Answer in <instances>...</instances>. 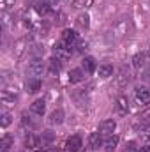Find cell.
Here are the masks:
<instances>
[{
    "instance_id": "cell-1",
    "label": "cell",
    "mask_w": 150,
    "mask_h": 152,
    "mask_svg": "<svg viewBox=\"0 0 150 152\" xmlns=\"http://www.w3.org/2000/svg\"><path fill=\"white\" fill-rule=\"evenodd\" d=\"M46 71V66H44V62L41 60V58H36V60H32L30 62V66H28V69H27V73L30 76H34V78H37V76H42V73Z\"/></svg>"
},
{
    "instance_id": "cell-2",
    "label": "cell",
    "mask_w": 150,
    "mask_h": 152,
    "mask_svg": "<svg viewBox=\"0 0 150 152\" xmlns=\"http://www.w3.org/2000/svg\"><path fill=\"white\" fill-rule=\"evenodd\" d=\"M115 129H117V122L113 118H106V120H103L99 124V133L103 136H111L113 133H115Z\"/></svg>"
},
{
    "instance_id": "cell-3",
    "label": "cell",
    "mask_w": 150,
    "mask_h": 152,
    "mask_svg": "<svg viewBox=\"0 0 150 152\" xmlns=\"http://www.w3.org/2000/svg\"><path fill=\"white\" fill-rule=\"evenodd\" d=\"M66 147H67V151L69 152H79L81 151V147H83V142H81V138L79 136H71L67 142H66Z\"/></svg>"
},
{
    "instance_id": "cell-4",
    "label": "cell",
    "mask_w": 150,
    "mask_h": 152,
    "mask_svg": "<svg viewBox=\"0 0 150 152\" xmlns=\"http://www.w3.org/2000/svg\"><path fill=\"white\" fill-rule=\"evenodd\" d=\"M76 41H78V34H76V30L66 28V30L62 32V42H66L67 46H73Z\"/></svg>"
},
{
    "instance_id": "cell-5",
    "label": "cell",
    "mask_w": 150,
    "mask_h": 152,
    "mask_svg": "<svg viewBox=\"0 0 150 152\" xmlns=\"http://www.w3.org/2000/svg\"><path fill=\"white\" fill-rule=\"evenodd\" d=\"M101 145H103V134H101V133H92V134L88 136V147H90L92 151H97Z\"/></svg>"
},
{
    "instance_id": "cell-6",
    "label": "cell",
    "mask_w": 150,
    "mask_h": 152,
    "mask_svg": "<svg viewBox=\"0 0 150 152\" xmlns=\"http://www.w3.org/2000/svg\"><path fill=\"white\" fill-rule=\"evenodd\" d=\"M136 99H138L141 104H149L150 103V90L147 88V87L136 88Z\"/></svg>"
},
{
    "instance_id": "cell-7",
    "label": "cell",
    "mask_w": 150,
    "mask_h": 152,
    "mask_svg": "<svg viewBox=\"0 0 150 152\" xmlns=\"http://www.w3.org/2000/svg\"><path fill=\"white\" fill-rule=\"evenodd\" d=\"M30 110H32V113H36V115H44V112H46V101L44 99L34 101L30 104Z\"/></svg>"
},
{
    "instance_id": "cell-8",
    "label": "cell",
    "mask_w": 150,
    "mask_h": 152,
    "mask_svg": "<svg viewBox=\"0 0 150 152\" xmlns=\"http://www.w3.org/2000/svg\"><path fill=\"white\" fill-rule=\"evenodd\" d=\"M25 46H27V39H18V41L14 42V50H12V53H14L16 58H20V57L25 53V50H27Z\"/></svg>"
},
{
    "instance_id": "cell-9",
    "label": "cell",
    "mask_w": 150,
    "mask_h": 152,
    "mask_svg": "<svg viewBox=\"0 0 150 152\" xmlns=\"http://www.w3.org/2000/svg\"><path fill=\"white\" fill-rule=\"evenodd\" d=\"M85 80V71L83 69H71L69 71V81L71 83H79Z\"/></svg>"
},
{
    "instance_id": "cell-10",
    "label": "cell",
    "mask_w": 150,
    "mask_h": 152,
    "mask_svg": "<svg viewBox=\"0 0 150 152\" xmlns=\"http://www.w3.org/2000/svg\"><path fill=\"white\" fill-rule=\"evenodd\" d=\"M103 145H104V151L106 152H113L115 149H117V145H118V136H115V134L108 136L106 142H104Z\"/></svg>"
},
{
    "instance_id": "cell-11",
    "label": "cell",
    "mask_w": 150,
    "mask_h": 152,
    "mask_svg": "<svg viewBox=\"0 0 150 152\" xmlns=\"http://www.w3.org/2000/svg\"><path fill=\"white\" fill-rule=\"evenodd\" d=\"M39 90H41V80L39 78H32L27 81V92L28 94H36Z\"/></svg>"
},
{
    "instance_id": "cell-12",
    "label": "cell",
    "mask_w": 150,
    "mask_h": 152,
    "mask_svg": "<svg viewBox=\"0 0 150 152\" xmlns=\"http://www.w3.org/2000/svg\"><path fill=\"white\" fill-rule=\"evenodd\" d=\"M36 11H37L41 16H46V14H50V12H51V4H50L48 0H44V2H37Z\"/></svg>"
},
{
    "instance_id": "cell-13",
    "label": "cell",
    "mask_w": 150,
    "mask_h": 152,
    "mask_svg": "<svg viewBox=\"0 0 150 152\" xmlns=\"http://www.w3.org/2000/svg\"><path fill=\"white\" fill-rule=\"evenodd\" d=\"M95 58H92V57H85L83 58V71L85 73H94L95 71Z\"/></svg>"
},
{
    "instance_id": "cell-14",
    "label": "cell",
    "mask_w": 150,
    "mask_h": 152,
    "mask_svg": "<svg viewBox=\"0 0 150 152\" xmlns=\"http://www.w3.org/2000/svg\"><path fill=\"white\" fill-rule=\"evenodd\" d=\"M117 110H118V113H127V110H129V101H127V97H124V96L117 97Z\"/></svg>"
},
{
    "instance_id": "cell-15",
    "label": "cell",
    "mask_w": 150,
    "mask_h": 152,
    "mask_svg": "<svg viewBox=\"0 0 150 152\" xmlns=\"http://www.w3.org/2000/svg\"><path fill=\"white\" fill-rule=\"evenodd\" d=\"M60 69H62V62H60L58 58H51V60H50V69H48V73L51 76H55V75L60 73Z\"/></svg>"
},
{
    "instance_id": "cell-16",
    "label": "cell",
    "mask_w": 150,
    "mask_h": 152,
    "mask_svg": "<svg viewBox=\"0 0 150 152\" xmlns=\"http://www.w3.org/2000/svg\"><path fill=\"white\" fill-rule=\"evenodd\" d=\"M129 80H131L129 71H127L125 67H122V69L118 71V76H117V81H118V85H125V83H129Z\"/></svg>"
},
{
    "instance_id": "cell-17",
    "label": "cell",
    "mask_w": 150,
    "mask_h": 152,
    "mask_svg": "<svg viewBox=\"0 0 150 152\" xmlns=\"http://www.w3.org/2000/svg\"><path fill=\"white\" fill-rule=\"evenodd\" d=\"M111 75H113V66H110V64L99 66V76L101 78H110Z\"/></svg>"
},
{
    "instance_id": "cell-18",
    "label": "cell",
    "mask_w": 150,
    "mask_h": 152,
    "mask_svg": "<svg viewBox=\"0 0 150 152\" xmlns=\"http://www.w3.org/2000/svg\"><path fill=\"white\" fill-rule=\"evenodd\" d=\"M51 142H53V133L51 131H44L42 136H41V149L42 147H48Z\"/></svg>"
},
{
    "instance_id": "cell-19",
    "label": "cell",
    "mask_w": 150,
    "mask_h": 152,
    "mask_svg": "<svg viewBox=\"0 0 150 152\" xmlns=\"http://www.w3.org/2000/svg\"><path fill=\"white\" fill-rule=\"evenodd\" d=\"M133 66H134L136 69H141V67L145 66V55H143V53L134 55V57H133Z\"/></svg>"
},
{
    "instance_id": "cell-20",
    "label": "cell",
    "mask_w": 150,
    "mask_h": 152,
    "mask_svg": "<svg viewBox=\"0 0 150 152\" xmlns=\"http://www.w3.org/2000/svg\"><path fill=\"white\" fill-rule=\"evenodd\" d=\"M50 120H51V124H62V120H64V112H62V110H55L53 113L50 115Z\"/></svg>"
},
{
    "instance_id": "cell-21",
    "label": "cell",
    "mask_w": 150,
    "mask_h": 152,
    "mask_svg": "<svg viewBox=\"0 0 150 152\" xmlns=\"http://www.w3.org/2000/svg\"><path fill=\"white\" fill-rule=\"evenodd\" d=\"M76 25H78L79 28H88V25H90V21H88V16H87V14H81V16H78V20H76Z\"/></svg>"
},
{
    "instance_id": "cell-22",
    "label": "cell",
    "mask_w": 150,
    "mask_h": 152,
    "mask_svg": "<svg viewBox=\"0 0 150 152\" xmlns=\"http://www.w3.org/2000/svg\"><path fill=\"white\" fill-rule=\"evenodd\" d=\"M11 118H12V117H11V113L4 112V113H2V117H0V126H2V127H7V126L11 124Z\"/></svg>"
},
{
    "instance_id": "cell-23",
    "label": "cell",
    "mask_w": 150,
    "mask_h": 152,
    "mask_svg": "<svg viewBox=\"0 0 150 152\" xmlns=\"http://www.w3.org/2000/svg\"><path fill=\"white\" fill-rule=\"evenodd\" d=\"M14 2H16V0H0V5H2V9H4V11H7L9 7H12V5H14Z\"/></svg>"
},
{
    "instance_id": "cell-24",
    "label": "cell",
    "mask_w": 150,
    "mask_h": 152,
    "mask_svg": "<svg viewBox=\"0 0 150 152\" xmlns=\"http://www.w3.org/2000/svg\"><path fill=\"white\" fill-rule=\"evenodd\" d=\"M124 152H138V147H136V143H134V142H129V143L125 145Z\"/></svg>"
},
{
    "instance_id": "cell-25",
    "label": "cell",
    "mask_w": 150,
    "mask_h": 152,
    "mask_svg": "<svg viewBox=\"0 0 150 152\" xmlns=\"http://www.w3.org/2000/svg\"><path fill=\"white\" fill-rule=\"evenodd\" d=\"M141 136H143L145 140H150V126H149V127H145V129L141 131Z\"/></svg>"
},
{
    "instance_id": "cell-26",
    "label": "cell",
    "mask_w": 150,
    "mask_h": 152,
    "mask_svg": "<svg viewBox=\"0 0 150 152\" xmlns=\"http://www.w3.org/2000/svg\"><path fill=\"white\" fill-rule=\"evenodd\" d=\"M87 46H88V44H87V41H79V42H78V51L87 50Z\"/></svg>"
},
{
    "instance_id": "cell-27",
    "label": "cell",
    "mask_w": 150,
    "mask_h": 152,
    "mask_svg": "<svg viewBox=\"0 0 150 152\" xmlns=\"http://www.w3.org/2000/svg\"><path fill=\"white\" fill-rule=\"evenodd\" d=\"M140 152H150V145H145V147H141V151Z\"/></svg>"
},
{
    "instance_id": "cell-28",
    "label": "cell",
    "mask_w": 150,
    "mask_h": 152,
    "mask_svg": "<svg viewBox=\"0 0 150 152\" xmlns=\"http://www.w3.org/2000/svg\"><path fill=\"white\" fill-rule=\"evenodd\" d=\"M149 58H150V48H149Z\"/></svg>"
}]
</instances>
